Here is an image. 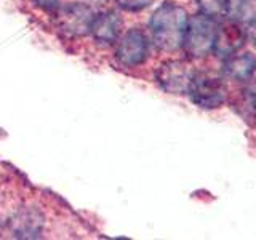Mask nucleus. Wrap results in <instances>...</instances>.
<instances>
[{"label":"nucleus","instance_id":"obj_1","mask_svg":"<svg viewBox=\"0 0 256 240\" xmlns=\"http://www.w3.org/2000/svg\"><path fill=\"white\" fill-rule=\"evenodd\" d=\"M188 13L180 5L166 2L160 5L150 16L149 29L152 42L158 50L174 52L182 46L184 32L188 28Z\"/></svg>","mask_w":256,"mask_h":240},{"label":"nucleus","instance_id":"obj_2","mask_svg":"<svg viewBox=\"0 0 256 240\" xmlns=\"http://www.w3.org/2000/svg\"><path fill=\"white\" fill-rule=\"evenodd\" d=\"M216 21L206 18L204 14L192 16L188 21V28L184 32L182 48L190 58H205L213 52L216 37Z\"/></svg>","mask_w":256,"mask_h":240},{"label":"nucleus","instance_id":"obj_3","mask_svg":"<svg viewBox=\"0 0 256 240\" xmlns=\"http://www.w3.org/2000/svg\"><path fill=\"white\" fill-rule=\"evenodd\" d=\"M226 84L213 72H196L188 94L192 102L204 109H216L226 101Z\"/></svg>","mask_w":256,"mask_h":240},{"label":"nucleus","instance_id":"obj_4","mask_svg":"<svg viewBox=\"0 0 256 240\" xmlns=\"http://www.w3.org/2000/svg\"><path fill=\"white\" fill-rule=\"evenodd\" d=\"M93 12L85 4H66L54 10V24L61 32L72 37L90 34Z\"/></svg>","mask_w":256,"mask_h":240},{"label":"nucleus","instance_id":"obj_5","mask_svg":"<svg viewBox=\"0 0 256 240\" xmlns=\"http://www.w3.org/2000/svg\"><path fill=\"white\" fill-rule=\"evenodd\" d=\"M194 74L196 72L189 62L172 60L160 64L156 72V80L164 92L172 94H184L189 90Z\"/></svg>","mask_w":256,"mask_h":240},{"label":"nucleus","instance_id":"obj_6","mask_svg":"<svg viewBox=\"0 0 256 240\" xmlns=\"http://www.w3.org/2000/svg\"><path fill=\"white\" fill-rule=\"evenodd\" d=\"M149 54V42L144 32L140 29H130L117 38L116 58L122 66L134 68L146 61Z\"/></svg>","mask_w":256,"mask_h":240},{"label":"nucleus","instance_id":"obj_7","mask_svg":"<svg viewBox=\"0 0 256 240\" xmlns=\"http://www.w3.org/2000/svg\"><path fill=\"white\" fill-rule=\"evenodd\" d=\"M245 38H246V30L240 26L238 21L229 20L226 22H221L216 28L213 52L222 56V58H226V56L237 53L244 46Z\"/></svg>","mask_w":256,"mask_h":240},{"label":"nucleus","instance_id":"obj_8","mask_svg":"<svg viewBox=\"0 0 256 240\" xmlns=\"http://www.w3.org/2000/svg\"><path fill=\"white\" fill-rule=\"evenodd\" d=\"M122 30V18L114 12H102L93 16L90 34L96 42L109 45L117 42V38Z\"/></svg>","mask_w":256,"mask_h":240},{"label":"nucleus","instance_id":"obj_9","mask_svg":"<svg viewBox=\"0 0 256 240\" xmlns=\"http://www.w3.org/2000/svg\"><path fill=\"white\" fill-rule=\"evenodd\" d=\"M10 229L14 237L20 238H36L44 229V218L37 210L21 208L10 220Z\"/></svg>","mask_w":256,"mask_h":240},{"label":"nucleus","instance_id":"obj_10","mask_svg":"<svg viewBox=\"0 0 256 240\" xmlns=\"http://www.w3.org/2000/svg\"><path fill=\"white\" fill-rule=\"evenodd\" d=\"M256 70V58L252 53H238L226 56L222 62L224 76L234 80H248Z\"/></svg>","mask_w":256,"mask_h":240},{"label":"nucleus","instance_id":"obj_11","mask_svg":"<svg viewBox=\"0 0 256 240\" xmlns=\"http://www.w3.org/2000/svg\"><path fill=\"white\" fill-rule=\"evenodd\" d=\"M224 14L230 21H244L252 14L250 0H224Z\"/></svg>","mask_w":256,"mask_h":240},{"label":"nucleus","instance_id":"obj_12","mask_svg":"<svg viewBox=\"0 0 256 240\" xmlns=\"http://www.w3.org/2000/svg\"><path fill=\"white\" fill-rule=\"evenodd\" d=\"M198 13L213 21H221L226 18L224 14V0H197Z\"/></svg>","mask_w":256,"mask_h":240},{"label":"nucleus","instance_id":"obj_13","mask_svg":"<svg viewBox=\"0 0 256 240\" xmlns=\"http://www.w3.org/2000/svg\"><path fill=\"white\" fill-rule=\"evenodd\" d=\"M116 2L128 12H140L149 6L154 0H116Z\"/></svg>","mask_w":256,"mask_h":240},{"label":"nucleus","instance_id":"obj_14","mask_svg":"<svg viewBox=\"0 0 256 240\" xmlns=\"http://www.w3.org/2000/svg\"><path fill=\"white\" fill-rule=\"evenodd\" d=\"M245 98L250 104V108L253 109V112H256V80H252L250 84L245 88Z\"/></svg>","mask_w":256,"mask_h":240},{"label":"nucleus","instance_id":"obj_15","mask_svg":"<svg viewBox=\"0 0 256 240\" xmlns=\"http://www.w3.org/2000/svg\"><path fill=\"white\" fill-rule=\"evenodd\" d=\"M61 0H34V4L40 8H44V10H53V8L58 6V4Z\"/></svg>","mask_w":256,"mask_h":240},{"label":"nucleus","instance_id":"obj_16","mask_svg":"<svg viewBox=\"0 0 256 240\" xmlns=\"http://www.w3.org/2000/svg\"><path fill=\"white\" fill-rule=\"evenodd\" d=\"M246 37L250 38V42L256 46V18L250 21L246 28Z\"/></svg>","mask_w":256,"mask_h":240},{"label":"nucleus","instance_id":"obj_17","mask_svg":"<svg viewBox=\"0 0 256 240\" xmlns=\"http://www.w3.org/2000/svg\"><path fill=\"white\" fill-rule=\"evenodd\" d=\"M253 117H254V125H256V112H253Z\"/></svg>","mask_w":256,"mask_h":240}]
</instances>
